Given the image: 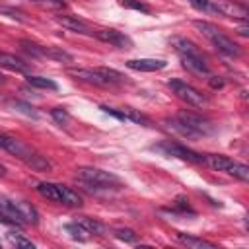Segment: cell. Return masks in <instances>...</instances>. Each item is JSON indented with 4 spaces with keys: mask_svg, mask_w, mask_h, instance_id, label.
I'll use <instances>...</instances> for the list:
<instances>
[{
    "mask_svg": "<svg viewBox=\"0 0 249 249\" xmlns=\"http://www.w3.org/2000/svg\"><path fill=\"white\" fill-rule=\"evenodd\" d=\"M0 66L8 68L12 72H23V74L29 70L27 62H23L21 58H18L16 54H10V53H0Z\"/></svg>",
    "mask_w": 249,
    "mask_h": 249,
    "instance_id": "cell-15",
    "label": "cell"
},
{
    "mask_svg": "<svg viewBox=\"0 0 249 249\" xmlns=\"http://www.w3.org/2000/svg\"><path fill=\"white\" fill-rule=\"evenodd\" d=\"M8 239H10V243H14L16 247H25V249H33V247H35V243H33L31 239H27V237H23V235H19V233H8Z\"/></svg>",
    "mask_w": 249,
    "mask_h": 249,
    "instance_id": "cell-31",
    "label": "cell"
},
{
    "mask_svg": "<svg viewBox=\"0 0 249 249\" xmlns=\"http://www.w3.org/2000/svg\"><path fill=\"white\" fill-rule=\"evenodd\" d=\"M204 163L210 165L216 171H224L228 175L237 177L239 181H249V167L245 163L233 161L228 156H220V154H206L204 156Z\"/></svg>",
    "mask_w": 249,
    "mask_h": 249,
    "instance_id": "cell-1",
    "label": "cell"
},
{
    "mask_svg": "<svg viewBox=\"0 0 249 249\" xmlns=\"http://www.w3.org/2000/svg\"><path fill=\"white\" fill-rule=\"evenodd\" d=\"M58 187H60V204H66V206H82L84 204L82 196L76 191H72L64 185H58Z\"/></svg>",
    "mask_w": 249,
    "mask_h": 249,
    "instance_id": "cell-21",
    "label": "cell"
},
{
    "mask_svg": "<svg viewBox=\"0 0 249 249\" xmlns=\"http://www.w3.org/2000/svg\"><path fill=\"white\" fill-rule=\"evenodd\" d=\"M208 84H210V88H214V89H220V88H224V80H222L220 76H210Z\"/></svg>",
    "mask_w": 249,
    "mask_h": 249,
    "instance_id": "cell-37",
    "label": "cell"
},
{
    "mask_svg": "<svg viewBox=\"0 0 249 249\" xmlns=\"http://www.w3.org/2000/svg\"><path fill=\"white\" fill-rule=\"evenodd\" d=\"M177 239L179 243L191 247V249H216L214 243L206 241V239H200V237H195V235H187V233H177Z\"/></svg>",
    "mask_w": 249,
    "mask_h": 249,
    "instance_id": "cell-19",
    "label": "cell"
},
{
    "mask_svg": "<svg viewBox=\"0 0 249 249\" xmlns=\"http://www.w3.org/2000/svg\"><path fill=\"white\" fill-rule=\"evenodd\" d=\"M195 10H198V12H206V14H218V8H216V4L214 2H210V0H187Z\"/></svg>",
    "mask_w": 249,
    "mask_h": 249,
    "instance_id": "cell-29",
    "label": "cell"
},
{
    "mask_svg": "<svg viewBox=\"0 0 249 249\" xmlns=\"http://www.w3.org/2000/svg\"><path fill=\"white\" fill-rule=\"evenodd\" d=\"M51 117H53L60 126H66V124L70 123V115H68V111L62 109V107H54V109L51 111Z\"/></svg>",
    "mask_w": 249,
    "mask_h": 249,
    "instance_id": "cell-32",
    "label": "cell"
},
{
    "mask_svg": "<svg viewBox=\"0 0 249 249\" xmlns=\"http://www.w3.org/2000/svg\"><path fill=\"white\" fill-rule=\"evenodd\" d=\"M4 82H6V78H4V74L0 72V84H4Z\"/></svg>",
    "mask_w": 249,
    "mask_h": 249,
    "instance_id": "cell-41",
    "label": "cell"
},
{
    "mask_svg": "<svg viewBox=\"0 0 249 249\" xmlns=\"http://www.w3.org/2000/svg\"><path fill=\"white\" fill-rule=\"evenodd\" d=\"M41 54H43V58L47 56V58H53L56 62H72L74 60V56L60 47H43L41 45Z\"/></svg>",
    "mask_w": 249,
    "mask_h": 249,
    "instance_id": "cell-18",
    "label": "cell"
},
{
    "mask_svg": "<svg viewBox=\"0 0 249 249\" xmlns=\"http://www.w3.org/2000/svg\"><path fill=\"white\" fill-rule=\"evenodd\" d=\"M27 84L31 88H37V89H53V91L58 89V84L54 80L43 78V76H27Z\"/></svg>",
    "mask_w": 249,
    "mask_h": 249,
    "instance_id": "cell-22",
    "label": "cell"
},
{
    "mask_svg": "<svg viewBox=\"0 0 249 249\" xmlns=\"http://www.w3.org/2000/svg\"><path fill=\"white\" fill-rule=\"evenodd\" d=\"M239 35H243V37H247V35H249V29H247V25H245V23L239 27Z\"/></svg>",
    "mask_w": 249,
    "mask_h": 249,
    "instance_id": "cell-39",
    "label": "cell"
},
{
    "mask_svg": "<svg viewBox=\"0 0 249 249\" xmlns=\"http://www.w3.org/2000/svg\"><path fill=\"white\" fill-rule=\"evenodd\" d=\"M10 105L14 107V109H18V111H21V113H25V115H29V117H37V113H35V109L31 107V105H27V103H23V101H10Z\"/></svg>",
    "mask_w": 249,
    "mask_h": 249,
    "instance_id": "cell-36",
    "label": "cell"
},
{
    "mask_svg": "<svg viewBox=\"0 0 249 249\" xmlns=\"http://www.w3.org/2000/svg\"><path fill=\"white\" fill-rule=\"evenodd\" d=\"M19 45H21V49H23L25 53H29L31 56H35V58H43V54H41V45L31 43V41H19Z\"/></svg>",
    "mask_w": 249,
    "mask_h": 249,
    "instance_id": "cell-34",
    "label": "cell"
},
{
    "mask_svg": "<svg viewBox=\"0 0 249 249\" xmlns=\"http://www.w3.org/2000/svg\"><path fill=\"white\" fill-rule=\"evenodd\" d=\"M171 45L175 47V51H177L181 56H198V54H200L198 49H196V45H195L193 41L185 39V37H173V39H171Z\"/></svg>",
    "mask_w": 249,
    "mask_h": 249,
    "instance_id": "cell-16",
    "label": "cell"
},
{
    "mask_svg": "<svg viewBox=\"0 0 249 249\" xmlns=\"http://www.w3.org/2000/svg\"><path fill=\"white\" fill-rule=\"evenodd\" d=\"M210 41H212V45H214L220 53H224V54H228V56H239V53H241L239 45H237V43H233V41H231L230 37H226L224 33L214 35Z\"/></svg>",
    "mask_w": 249,
    "mask_h": 249,
    "instance_id": "cell-13",
    "label": "cell"
},
{
    "mask_svg": "<svg viewBox=\"0 0 249 249\" xmlns=\"http://www.w3.org/2000/svg\"><path fill=\"white\" fill-rule=\"evenodd\" d=\"M76 222H78V224H82V226H84L89 233H93V235H103V233H105V226H103L101 222L93 220V218L80 216V218H76Z\"/></svg>",
    "mask_w": 249,
    "mask_h": 249,
    "instance_id": "cell-23",
    "label": "cell"
},
{
    "mask_svg": "<svg viewBox=\"0 0 249 249\" xmlns=\"http://www.w3.org/2000/svg\"><path fill=\"white\" fill-rule=\"evenodd\" d=\"M121 113H123L124 121H132V123H138V124H150V119L144 113H140V111H136L132 107H123Z\"/></svg>",
    "mask_w": 249,
    "mask_h": 249,
    "instance_id": "cell-24",
    "label": "cell"
},
{
    "mask_svg": "<svg viewBox=\"0 0 249 249\" xmlns=\"http://www.w3.org/2000/svg\"><path fill=\"white\" fill-rule=\"evenodd\" d=\"M76 177L93 189H109V187H117L121 183V179L117 175L103 171V169H97V167H78Z\"/></svg>",
    "mask_w": 249,
    "mask_h": 249,
    "instance_id": "cell-2",
    "label": "cell"
},
{
    "mask_svg": "<svg viewBox=\"0 0 249 249\" xmlns=\"http://www.w3.org/2000/svg\"><path fill=\"white\" fill-rule=\"evenodd\" d=\"M64 230L70 233V237H74V239H80V241H86L88 237H89V231L82 226V224H78V222H72V224H66L64 226Z\"/></svg>",
    "mask_w": 249,
    "mask_h": 249,
    "instance_id": "cell-25",
    "label": "cell"
},
{
    "mask_svg": "<svg viewBox=\"0 0 249 249\" xmlns=\"http://www.w3.org/2000/svg\"><path fill=\"white\" fill-rule=\"evenodd\" d=\"M97 72H99L109 84H121V82H124V76H123L121 72L113 70V68H105V66H101V68H97Z\"/></svg>",
    "mask_w": 249,
    "mask_h": 249,
    "instance_id": "cell-28",
    "label": "cell"
},
{
    "mask_svg": "<svg viewBox=\"0 0 249 249\" xmlns=\"http://www.w3.org/2000/svg\"><path fill=\"white\" fill-rule=\"evenodd\" d=\"M169 88H171V91L181 99V101H185L187 105H193V107H206V103H208V99L196 89V88H193L191 84H187V82H183V80H169Z\"/></svg>",
    "mask_w": 249,
    "mask_h": 249,
    "instance_id": "cell-4",
    "label": "cell"
},
{
    "mask_svg": "<svg viewBox=\"0 0 249 249\" xmlns=\"http://www.w3.org/2000/svg\"><path fill=\"white\" fill-rule=\"evenodd\" d=\"M27 167H31L33 171H51L53 169V163L45 158V156H41V154H37V152H31L25 160H21Z\"/></svg>",
    "mask_w": 249,
    "mask_h": 249,
    "instance_id": "cell-17",
    "label": "cell"
},
{
    "mask_svg": "<svg viewBox=\"0 0 249 249\" xmlns=\"http://www.w3.org/2000/svg\"><path fill=\"white\" fill-rule=\"evenodd\" d=\"M99 41L103 43H109L117 49H132V39L128 35H124L123 31H117V29H99L93 33Z\"/></svg>",
    "mask_w": 249,
    "mask_h": 249,
    "instance_id": "cell-8",
    "label": "cell"
},
{
    "mask_svg": "<svg viewBox=\"0 0 249 249\" xmlns=\"http://www.w3.org/2000/svg\"><path fill=\"white\" fill-rule=\"evenodd\" d=\"M0 148L6 150L8 154L19 158V160H25V158L33 152L25 142H21L19 138H16V136H12V134H4V132H0Z\"/></svg>",
    "mask_w": 249,
    "mask_h": 249,
    "instance_id": "cell-7",
    "label": "cell"
},
{
    "mask_svg": "<svg viewBox=\"0 0 249 249\" xmlns=\"http://www.w3.org/2000/svg\"><path fill=\"white\" fill-rule=\"evenodd\" d=\"M0 14H6L8 18H14L18 21H25V14L18 8H12V6H0Z\"/></svg>",
    "mask_w": 249,
    "mask_h": 249,
    "instance_id": "cell-35",
    "label": "cell"
},
{
    "mask_svg": "<svg viewBox=\"0 0 249 249\" xmlns=\"http://www.w3.org/2000/svg\"><path fill=\"white\" fill-rule=\"evenodd\" d=\"M123 8H128V10H136V12H142V14H150V6L140 2V0H121L119 2Z\"/></svg>",
    "mask_w": 249,
    "mask_h": 249,
    "instance_id": "cell-30",
    "label": "cell"
},
{
    "mask_svg": "<svg viewBox=\"0 0 249 249\" xmlns=\"http://www.w3.org/2000/svg\"><path fill=\"white\" fill-rule=\"evenodd\" d=\"M193 25H195V27H196V29H198V31H200L204 37H208V39H212L214 35L222 33V31H220V29H218L214 23H208V21H200V19H196Z\"/></svg>",
    "mask_w": 249,
    "mask_h": 249,
    "instance_id": "cell-27",
    "label": "cell"
},
{
    "mask_svg": "<svg viewBox=\"0 0 249 249\" xmlns=\"http://www.w3.org/2000/svg\"><path fill=\"white\" fill-rule=\"evenodd\" d=\"M0 220L4 224L18 226V228H21L25 224V218L21 216V212L18 208V202L10 200L8 196H0Z\"/></svg>",
    "mask_w": 249,
    "mask_h": 249,
    "instance_id": "cell-6",
    "label": "cell"
},
{
    "mask_svg": "<svg viewBox=\"0 0 249 249\" xmlns=\"http://www.w3.org/2000/svg\"><path fill=\"white\" fill-rule=\"evenodd\" d=\"M37 193L41 196H45L47 200L60 202V187L56 183H39L37 185Z\"/></svg>",
    "mask_w": 249,
    "mask_h": 249,
    "instance_id": "cell-20",
    "label": "cell"
},
{
    "mask_svg": "<svg viewBox=\"0 0 249 249\" xmlns=\"http://www.w3.org/2000/svg\"><path fill=\"white\" fill-rule=\"evenodd\" d=\"M18 208H19L21 216L25 218V222H29V224H37V222H39L37 210H35V208H33L29 202H25V200H19V202H18Z\"/></svg>",
    "mask_w": 249,
    "mask_h": 249,
    "instance_id": "cell-26",
    "label": "cell"
},
{
    "mask_svg": "<svg viewBox=\"0 0 249 249\" xmlns=\"http://www.w3.org/2000/svg\"><path fill=\"white\" fill-rule=\"evenodd\" d=\"M54 19H56V23H60L62 27H66V29H70V31H74V33L93 35L91 27H89L84 19H80V18H76V16H54Z\"/></svg>",
    "mask_w": 249,
    "mask_h": 249,
    "instance_id": "cell-11",
    "label": "cell"
},
{
    "mask_svg": "<svg viewBox=\"0 0 249 249\" xmlns=\"http://www.w3.org/2000/svg\"><path fill=\"white\" fill-rule=\"evenodd\" d=\"M2 175H6V167L0 163V177H2Z\"/></svg>",
    "mask_w": 249,
    "mask_h": 249,
    "instance_id": "cell-40",
    "label": "cell"
},
{
    "mask_svg": "<svg viewBox=\"0 0 249 249\" xmlns=\"http://www.w3.org/2000/svg\"><path fill=\"white\" fill-rule=\"evenodd\" d=\"M126 66L138 72H156V70L165 68L167 62L161 58H132V60H126Z\"/></svg>",
    "mask_w": 249,
    "mask_h": 249,
    "instance_id": "cell-12",
    "label": "cell"
},
{
    "mask_svg": "<svg viewBox=\"0 0 249 249\" xmlns=\"http://www.w3.org/2000/svg\"><path fill=\"white\" fill-rule=\"evenodd\" d=\"M115 237L126 241V243H136L138 241V233L128 230V228H121V230H115Z\"/></svg>",
    "mask_w": 249,
    "mask_h": 249,
    "instance_id": "cell-33",
    "label": "cell"
},
{
    "mask_svg": "<svg viewBox=\"0 0 249 249\" xmlns=\"http://www.w3.org/2000/svg\"><path fill=\"white\" fill-rule=\"evenodd\" d=\"M45 6H54V8H64L66 4L62 0H45Z\"/></svg>",
    "mask_w": 249,
    "mask_h": 249,
    "instance_id": "cell-38",
    "label": "cell"
},
{
    "mask_svg": "<svg viewBox=\"0 0 249 249\" xmlns=\"http://www.w3.org/2000/svg\"><path fill=\"white\" fill-rule=\"evenodd\" d=\"M152 150L167 156V158H179V160H185V161H191V163H204V156L202 154H196L193 150H189L187 146L183 144H177V142H160V144H154Z\"/></svg>",
    "mask_w": 249,
    "mask_h": 249,
    "instance_id": "cell-3",
    "label": "cell"
},
{
    "mask_svg": "<svg viewBox=\"0 0 249 249\" xmlns=\"http://www.w3.org/2000/svg\"><path fill=\"white\" fill-rule=\"evenodd\" d=\"M181 64H183V68H187L189 72H193L196 76H208L210 74V68L204 62L202 54H198V56H181Z\"/></svg>",
    "mask_w": 249,
    "mask_h": 249,
    "instance_id": "cell-14",
    "label": "cell"
},
{
    "mask_svg": "<svg viewBox=\"0 0 249 249\" xmlns=\"http://www.w3.org/2000/svg\"><path fill=\"white\" fill-rule=\"evenodd\" d=\"M177 119H179L185 126H189V128L195 132V136H206V134H212V132H214L212 123H208L206 119H202V117H198V115H195V113L181 111V113H177Z\"/></svg>",
    "mask_w": 249,
    "mask_h": 249,
    "instance_id": "cell-5",
    "label": "cell"
},
{
    "mask_svg": "<svg viewBox=\"0 0 249 249\" xmlns=\"http://www.w3.org/2000/svg\"><path fill=\"white\" fill-rule=\"evenodd\" d=\"M216 8H218V14L220 16H226V18H235V19H241L245 21L249 12L243 4L235 2V0H222V2H216Z\"/></svg>",
    "mask_w": 249,
    "mask_h": 249,
    "instance_id": "cell-10",
    "label": "cell"
},
{
    "mask_svg": "<svg viewBox=\"0 0 249 249\" xmlns=\"http://www.w3.org/2000/svg\"><path fill=\"white\" fill-rule=\"evenodd\" d=\"M66 74L80 80V82H86V84H93V86H111L99 72L97 68H66Z\"/></svg>",
    "mask_w": 249,
    "mask_h": 249,
    "instance_id": "cell-9",
    "label": "cell"
}]
</instances>
